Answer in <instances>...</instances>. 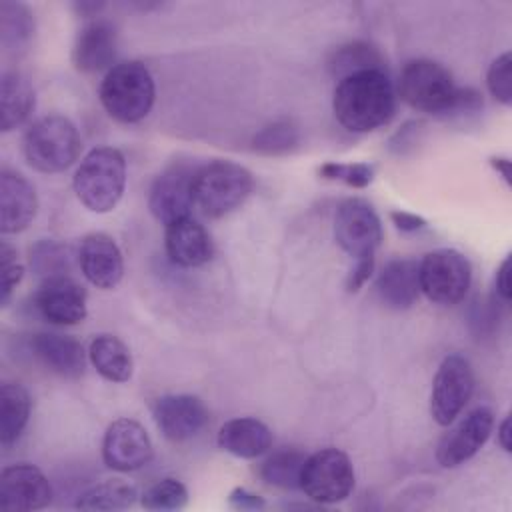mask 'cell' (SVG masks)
Here are the masks:
<instances>
[{"mask_svg":"<svg viewBox=\"0 0 512 512\" xmlns=\"http://www.w3.org/2000/svg\"><path fill=\"white\" fill-rule=\"evenodd\" d=\"M398 94L414 110L450 116L458 86L442 64L428 58H416L404 64L398 78Z\"/></svg>","mask_w":512,"mask_h":512,"instance_id":"8992f818","label":"cell"},{"mask_svg":"<svg viewBox=\"0 0 512 512\" xmlns=\"http://www.w3.org/2000/svg\"><path fill=\"white\" fill-rule=\"evenodd\" d=\"M192 178L194 170L184 164H174L156 176L150 188L148 208L160 224L166 226L192 214Z\"/></svg>","mask_w":512,"mask_h":512,"instance_id":"5bb4252c","label":"cell"},{"mask_svg":"<svg viewBox=\"0 0 512 512\" xmlns=\"http://www.w3.org/2000/svg\"><path fill=\"white\" fill-rule=\"evenodd\" d=\"M334 238L354 260L376 256V248L382 242L380 216L370 202L362 198H348L336 210Z\"/></svg>","mask_w":512,"mask_h":512,"instance_id":"9c48e42d","label":"cell"},{"mask_svg":"<svg viewBox=\"0 0 512 512\" xmlns=\"http://www.w3.org/2000/svg\"><path fill=\"white\" fill-rule=\"evenodd\" d=\"M26 162L44 174H58L70 168L82 150L78 128L60 114L38 118L24 134L22 142Z\"/></svg>","mask_w":512,"mask_h":512,"instance_id":"5b68a950","label":"cell"},{"mask_svg":"<svg viewBox=\"0 0 512 512\" xmlns=\"http://www.w3.org/2000/svg\"><path fill=\"white\" fill-rule=\"evenodd\" d=\"M138 498L136 488L122 478H108L80 494L76 506L80 510H124Z\"/></svg>","mask_w":512,"mask_h":512,"instance_id":"83f0119b","label":"cell"},{"mask_svg":"<svg viewBox=\"0 0 512 512\" xmlns=\"http://www.w3.org/2000/svg\"><path fill=\"white\" fill-rule=\"evenodd\" d=\"M88 360L108 382H128L134 370L128 346L112 334H98L90 340Z\"/></svg>","mask_w":512,"mask_h":512,"instance_id":"cb8c5ba5","label":"cell"},{"mask_svg":"<svg viewBox=\"0 0 512 512\" xmlns=\"http://www.w3.org/2000/svg\"><path fill=\"white\" fill-rule=\"evenodd\" d=\"M100 102L110 118L132 124L148 116L154 106L156 88L150 70L136 62L114 64L100 82Z\"/></svg>","mask_w":512,"mask_h":512,"instance_id":"277c9868","label":"cell"},{"mask_svg":"<svg viewBox=\"0 0 512 512\" xmlns=\"http://www.w3.org/2000/svg\"><path fill=\"white\" fill-rule=\"evenodd\" d=\"M164 248L168 260L182 268H196L214 256V242L208 230L192 216L164 226Z\"/></svg>","mask_w":512,"mask_h":512,"instance_id":"ac0fdd59","label":"cell"},{"mask_svg":"<svg viewBox=\"0 0 512 512\" xmlns=\"http://www.w3.org/2000/svg\"><path fill=\"white\" fill-rule=\"evenodd\" d=\"M318 174L326 180H340L352 188H366L374 178V168L364 162H356V164L326 162L318 168Z\"/></svg>","mask_w":512,"mask_h":512,"instance_id":"836d02e7","label":"cell"},{"mask_svg":"<svg viewBox=\"0 0 512 512\" xmlns=\"http://www.w3.org/2000/svg\"><path fill=\"white\" fill-rule=\"evenodd\" d=\"M494 426V416L488 408H476L458 422L438 444L436 460L444 468H456L470 460L488 440Z\"/></svg>","mask_w":512,"mask_h":512,"instance_id":"e0dca14e","label":"cell"},{"mask_svg":"<svg viewBox=\"0 0 512 512\" xmlns=\"http://www.w3.org/2000/svg\"><path fill=\"white\" fill-rule=\"evenodd\" d=\"M22 276H24V266L18 260L16 250L8 242H2V246H0V292H2L0 302H2V306H6L10 302L12 292L20 284Z\"/></svg>","mask_w":512,"mask_h":512,"instance_id":"d590c367","label":"cell"},{"mask_svg":"<svg viewBox=\"0 0 512 512\" xmlns=\"http://www.w3.org/2000/svg\"><path fill=\"white\" fill-rule=\"evenodd\" d=\"M102 6H104V4H100V2H78V4H74V8L78 10V14L84 16V18L96 16Z\"/></svg>","mask_w":512,"mask_h":512,"instance_id":"7bdbcfd3","label":"cell"},{"mask_svg":"<svg viewBox=\"0 0 512 512\" xmlns=\"http://www.w3.org/2000/svg\"><path fill=\"white\" fill-rule=\"evenodd\" d=\"M38 212L34 186L18 172L2 170L0 174V230L18 234L30 226Z\"/></svg>","mask_w":512,"mask_h":512,"instance_id":"ffe728a7","label":"cell"},{"mask_svg":"<svg viewBox=\"0 0 512 512\" xmlns=\"http://www.w3.org/2000/svg\"><path fill=\"white\" fill-rule=\"evenodd\" d=\"M30 262L38 274L44 278L66 274L68 270V250L62 244L42 240L30 250Z\"/></svg>","mask_w":512,"mask_h":512,"instance_id":"d6a6232c","label":"cell"},{"mask_svg":"<svg viewBox=\"0 0 512 512\" xmlns=\"http://www.w3.org/2000/svg\"><path fill=\"white\" fill-rule=\"evenodd\" d=\"M118 48V34L112 22L104 18L88 20L76 34L72 62L80 72H100L112 68Z\"/></svg>","mask_w":512,"mask_h":512,"instance_id":"d6986e66","label":"cell"},{"mask_svg":"<svg viewBox=\"0 0 512 512\" xmlns=\"http://www.w3.org/2000/svg\"><path fill=\"white\" fill-rule=\"evenodd\" d=\"M496 432H498V444H500V448H502L504 452H510V450H512V448H510V446H512V442H510V434H512V432H510V418H508V416L500 422V426H498Z\"/></svg>","mask_w":512,"mask_h":512,"instance_id":"b9f144b4","label":"cell"},{"mask_svg":"<svg viewBox=\"0 0 512 512\" xmlns=\"http://www.w3.org/2000/svg\"><path fill=\"white\" fill-rule=\"evenodd\" d=\"M470 280V262L458 250H434L418 262L420 292L436 304L452 306L460 302L470 288Z\"/></svg>","mask_w":512,"mask_h":512,"instance_id":"ba28073f","label":"cell"},{"mask_svg":"<svg viewBox=\"0 0 512 512\" xmlns=\"http://www.w3.org/2000/svg\"><path fill=\"white\" fill-rule=\"evenodd\" d=\"M372 272H374V256L356 260L354 268L350 270V274L346 278V290L348 292H358L368 282Z\"/></svg>","mask_w":512,"mask_h":512,"instance_id":"8d00e7d4","label":"cell"},{"mask_svg":"<svg viewBox=\"0 0 512 512\" xmlns=\"http://www.w3.org/2000/svg\"><path fill=\"white\" fill-rule=\"evenodd\" d=\"M34 36L32 12L20 2H0V40L6 52H24Z\"/></svg>","mask_w":512,"mask_h":512,"instance_id":"f1b7e54d","label":"cell"},{"mask_svg":"<svg viewBox=\"0 0 512 512\" xmlns=\"http://www.w3.org/2000/svg\"><path fill=\"white\" fill-rule=\"evenodd\" d=\"M34 110V88L20 72H4L0 80V126L10 132Z\"/></svg>","mask_w":512,"mask_h":512,"instance_id":"d4e9b609","label":"cell"},{"mask_svg":"<svg viewBox=\"0 0 512 512\" xmlns=\"http://www.w3.org/2000/svg\"><path fill=\"white\" fill-rule=\"evenodd\" d=\"M72 186L88 210L104 214L116 208L126 186V160L122 152L112 146L90 150L76 168Z\"/></svg>","mask_w":512,"mask_h":512,"instance_id":"3957f363","label":"cell"},{"mask_svg":"<svg viewBox=\"0 0 512 512\" xmlns=\"http://www.w3.org/2000/svg\"><path fill=\"white\" fill-rule=\"evenodd\" d=\"M390 220L402 232H416V230H422L426 226V220L422 216H416V214L404 212V210H392Z\"/></svg>","mask_w":512,"mask_h":512,"instance_id":"f35d334b","label":"cell"},{"mask_svg":"<svg viewBox=\"0 0 512 512\" xmlns=\"http://www.w3.org/2000/svg\"><path fill=\"white\" fill-rule=\"evenodd\" d=\"M254 178L236 162L214 160L194 170L192 202L208 218H222L240 208L250 196Z\"/></svg>","mask_w":512,"mask_h":512,"instance_id":"7a4b0ae2","label":"cell"},{"mask_svg":"<svg viewBox=\"0 0 512 512\" xmlns=\"http://www.w3.org/2000/svg\"><path fill=\"white\" fill-rule=\"evenodd\" d=\"M32 410V400L22 384L6 382L0 386V442L8 448L24 432Z\"/></svg>","mask_w":512,"mask_h":512,"instance_id":"484cf974","label":"cell"},{"mask_svg":"<svg viewBox=\"0 0 512 512\" xmlns=\"http://www.w3.org/2000/svg\"><path fill=\"white\" fill-rule=\"evenodd\" d=\"M38 314L56 326L80 324L86 314V290L68 274L44 278L34 294Z\"/></svg>","mask_w":512,"mask_h":512,"instance_id":"7c38bea8","label":"cell"},{"mask_svg":"<svg viewBox=\"0 0 512 512\" xmlns=\"http://www.w3.org/2000/svg\"><path fill=\"white\" fill-rule=\"evenodd\" d=\"M152 442L144 426L132 418L114 420L102 440L104 464L116 472H134L152 460Z\"/></svg>","mask_w":512,"mask_h":512,"instance_id":"8fae6325","label":"cell"},{"mask_svg":"<svg viewBox=\"0 0 512 512\" xmlns=\"http://www.w3.org/2000/svg\"><path fill=\"white\" fill-rule=\"evenodd\" d=\"M490 166H492L496 172H500L502 180H504L508 186L512 184V168H510V160H508V158H502V156L490 158Z\"/></svg>","mask_w":512,"mask_h":512,"instance_id":"60d3db41","label":"cell"},{"mask_svg":"<svg viewBox=\"0 0 512 512\" xmlns=\"http://www.w3.org/2000/svg\"><path fill=\"white\" fill-rule=\"evenodd\" d=\"M32 354L50 372L64 378H78L86 366V352L82 344L66 334L38 332L30 340Z\"/></svg>","mask_w":512,"mask_h":512,"instance_id":"44dd1931","label":"cell"},{"mask_svg":"<svg viewBox=\"0 0 512 512\" xmlns=\"http://www.w3.org/2000/svg\"><path fill=\"white\" fill-rule=\"evenodd\" d=\"M496 290L502 300H510L512 286H510V258H504L498 272H496Z\"/></svg>","mask_w":512,"mask_h":512,"instance_id":"ab89813d","label":"cell"},{"mask_svg":"<svg viewBox=\"0 0 512 512\" xmlns=\"http://www.w3.org/2000/svg\"><path fill=\"white\" fill-rule=\"evenodd\" d=\"M486 84L490 94L504 106L512 102V56L510 52L500 54L488 68Z\"/></svg>","mask_w":512,"mask_h":512,"instance_id":"e575fe53","label":"cell"},{"mask_svg":"<svg viewBox=\"0 0 512 512\" xmlns=\"http://www.w3.org/2000/svg\"><path fill=\"white\" fill-rule=\"evenodd\" d=\"M78 264L84 278L100 290L116 288L124 276L122 252L118 244L102 232L86 234L80 240Z\"/></svg>","mask_w":512,"mask_h":512,"instance_id":"2e32d148","label":"cell"},{"mask_svg":"<svg viewBox=\"0 0 512 512\" xmlns=\"http://www.w3.org/2000/svg\"><path fill=\"white\" fill-rule=\"evenodd\" d=\"M328 70L340 80L364 70H384V58L380 50L368 42H348L330 54Z\"/></svg>","mask_w":512,"mask_h":512,"instance_id":"4316f807","label":"cell"},{"mask_svg":"<svg viewBox=\"0 0 512 512\" xmlns=\"http://www.w3.org/2000/svg\"><path fill=\"white\" fill-rule=\"evenodd\" d=\"M152 414L160 432L172 442L198 436L208 422L206 406L192 394H166L156 400Z\"/></svg>","mask_w":512,"mask_h":512,"instance_id":"9a60e30c","label":"cell"},{"mask_svg":"<svg viewBox=\"0 0 512 512\" xmlns=\"http://www.w3.org/2000/svg\"><path fill=\"white\" fill-rule=\"evenodd\" d=\"M376 292L388 308L406 310L416 304L420 296L418 262L410 258L390 260L378 274Z\"/></svg>","mask_w":512,"mask_h":512,"instance_id":"7402d4cb","label":"cell"},{"mask_svg":"<svg viewBox=\"0 0 512 512\" xmlns=\"http://www.w3.org/2000/svg\"><path fill=\"white\" fill-rule=\"evenodd\" d=\"M336 120L350 132H372L390 122L396 92L384 70H364L338 80L332 96Z\"/></svg>","mask_w":512,"mask_h":512,"instance_id":"6da1fadb","label":"cell"},{"mask_svg":"<svg viewBox=\"0 0 512 512\" xmlns=\"http://www.w3.org/2000/svg\"><path fill=\"white\" fill-rule=\"evenodd\" d=\"M230 506L238 508V510H260L264 508V500L262 496L246 490V488H234L228 496Z\"/></svg>","mask_w":512,"mask_h":512,"instance_id":"74e56055","label":"cell"},{"mask_svg":"<svg viewBox=\"0 0 512 512\" xmlns=\"http://www.w3.org/2000/svg\"><path fill=\"white\" fill-rule=\"evenodd\" d=\"M300 142L298 126L292 120H276L268 126H264L254 138L252 148L266 156H280L286 152H292Z\"/></svg>","mask_w":512,"mask_h":512,"instance_id":"4dcf8cb0","label":"cell"},{"mask_svg":"<svg viewBox=\"0 0 512 512\" xmlns=\"http://www.w3.org/2000/svg\"><path fill=\"white\" fill-rule=\"evenodd\" d=\"M474 392V372L460 354H448L434 376L430 414L440 426H448L464 410Z\"/></svg>","mask_w":512,"mask_h":512,"instance_id":"30bf717a","label":"cell"},{"mask_svg":"<svg viewBox=\"0 0 512 512\" xmlns=\"http://www.w3.org/2000/svg\"><path fill=\"white\" fill-rule=\"evenodd\" d=\"M218 446L238 458L262 456L272 444L270 428L258 418H232L218 430Z\"/></svg>","mask_w":512,"mask_h":512,"instance_id":"603a6c76","label":"cell"},{"mask_svg":"<svg viewBox=\"0 0 512 512\" xmlns=\"http://www.w3.org/2000/svg\"><path fill=\"white\" fill-rule=\"evenodd\" d=\"M306 454L300 450H280L268 456L260 466V476L278 488L294 490L300 488V474Z\"/></svg>","mask_w":512,"mask_h":512,"instance_id":"f546056e","label":"cell"},{"mask_svg":"<svg viewBox=\"0 0 512 512\" xmlns=\"http://www.w3.org/2000/svg\"><path fill=\"white\" fill-rule=\"evenodd\" d=\"M354 488V466L346 452L322 448L306 456L300 490L318 504H336L350 496Z\"/></svg>","mask_w":512,"mask_h":512,"instance_id":"52a82bcc","label":"cell"},{"mask_svg":"<svg viewBox=\"0 0 512 512\" xmlns=\"http://www.w3.org/2000/svg\"><path fill=\"white\" fill-rule=\"evenodd\" d=\"M140 502L146 510H180L188 504V490L176 478H162L142 492Z\"/></svg>","mask_w":512,"mask_h":512,"instance_id":"1f68e13d","label":"cell"},{"mask_svg":"<svg viewBox=\"0 0 512 512\" xmlns=\"http://www.w3.org/2000/svg\"><path fill=\"white\" fill-rule=\"evenodd\" d=\"M52 488L44 472L34 464H12L0 474V508L4 512H30L44 508Z\"/></svg>","mask_w":512,"mask_h":512,"instance_id":"4fadbf2b","label":"cell"}]
</instances>
